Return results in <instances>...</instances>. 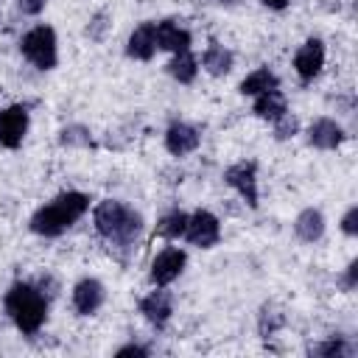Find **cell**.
Returning <instances> with one entry per match:
<instances>
[{
    "label": "cell",
    "instance_id": "1",
    "mask_svg": "<svg viewBox=\"0 0 358 358\" xmlns=\"http://www.w3.org/2000/svg\"><path fill=\"white\" fill-rule=\"evenodd\" d=\"M90 207V199L84 193H62L48 207H39L31 218V229L45 238L62 235L73 221H78Z\"/></svg>",
    "mask_w": 358,
    "mask_h": 358
},
{
    "label": "cell",
    "instance_id": "2",
    "mask_svg": "<svg viewBox=\"0 0 358 358\" xmlns=\"http://www.w3.org/2000/svg\"><path fill=\"white\" fill-rule=\"evenodd\" d=\"M6 310L11 313L14 324L22 333H36L45 322L48 313V302L42 296V291H36L28 282H14L6 294Z\"/></svg>",
    "mask_w": 358,
    "mask_h": 358
},
{
    "label": "cell",
    "instance_id": "3",
    "mask_svg": "<svg viewBox=\"0 0 358 358\" xmlns=\"http://www.w3.org/2000/svg\"><path fill=\"white\" fill-rule=\"evenodd\" d=\"M140 227H143V224H140V215L131 213V210H129L126 204H120V201L106 199V201H101V204L95 207V229H98L103 238H109V241L129 243V241L137 238Z\"/></svg>",
    "mask_w": 358,
    "mask_h": 358
},
{
    "label": "cell",
    "instance_id": "4",
    "mask_svg": "<svg viewBox=\"0 0 358 358\" xmlns=\"http://www.w3.org/2000/svg\"><path fill=\"white\" fill-rule=\"evenodd\" d=\"M22 56L28 62H34L39 70H50L56 67V34L48 25H36L34 31H28L22 36Z\"/></svg>",
    "mask_w": 358,
    "mask_h": 358
},
{
    "label": "cell",
    "instance_id": "5",
    "mask_svg": "<svg viewBox=\"0 0 358 358\" xmlns=\"http://www.w3.org/2000/svg\"><path fill=\"white\" fill-rule=\"evenodd\" d=\"M185 238L193 243V246H201V249H210L218 243L221 238V224L213 213L207 210H199L193 215H187V227H185Z\"/></svg>",
    "mask_w": 358,
    "mask_h": 358
},
{
    "label": "cell",
    "instance_id": "6",
    "mask_svg": "<svg viewBox=\"0 0 358 358\" xmlns=\"http://www.w3.org/2000/svg\"><path fill=\"white\" fill-rule=\"evenodd\" d=\"M224 182L241 193L249 207H257V165L255 162H235L224 171Z\"/></svg>",
    "mask_w": 358,
    "mask_h": 358
},
{
    "label": "cell",
    "instance_id": "7",
    "mask_svg": "<svg viewBox=\"0 0 358 358\" xmlns=\"http://www.w3.org/2000/svg\"><path fill=\"white\" fill-rule=\"evenodd\" d=\"M28 131V112L25 106H8L0 112V145L17 148Z\"/></svg>",
    "mask_w": 358,
    "mask_h": 358
},
{
    "label": "cell",
    "instance_id": "8",
    "mask_svg": "<svg viewBox=\"0 0 358 358\" xmlns=\"http://www.w3.org/2000/svg\"><path fill=\"white\" fill-rule=\"evenodd\" d=\"M185 260H187V257H185L182 249H176V246L162 249V252L154 257V263H151V280H154L157 285H168V282H173V280L182 274Z\"/></svg>",
    "mask_w": 358,
    "mask_h": 358
},
{
    "label": "cell",
    "instance_id": "9",
    "mask_svg": "<svg viewBox=\"0 0 358 358\" xmlns=\"http://www.w3.org/2000/svg\"><path fill=\"white\" fill-rule=\"evenodd\" d=\"M322 64H324V45L319 39H308L294 56V67L302 81H310L313 76H319Z\"/></svg>",
    "mask_w": 358,
    "mask_h": 358
},
{
    "label": "cell",
    "instance_id": "10",
    "mask_svg": "<svg viewBox=\"0 0 358 358\" xmlns=\"http://www.w3.org/2000/svg\"><path fill=\"white\" fill-rule=\"evenodd\" d=\"M154 36H157V48H162V50H171V53L190 50V34L185 28H179L173 20L154 22Z\"/></svg>",
    "mask_w": 358,
    "mask_h": 358
},
{
    "label": "cell",
    "instance_id": "11",
    "mask_svg": "<svg viewBox=\"0 0 358 358\" xmlns=\"http://www.w3.org/2000/svg\"><path fill=\"white\" fill-rule=\"evenodd\" d=\"M199 140H201L199 131L193 126H187V123H173L168 129V134H165V145H168V151L173 157H185V154L196 151L199 148Z\"/></svg>",
    "mask_w": 358,
    "mask_h": 358
},
{
    "label": "cell",
    "instance_id": "12",
    "mask_svg": "<svg viewBox=\"0 0 358 358\" xmlns=\"http://www.w3.org/2000/svg\"><path fill=\"white\" fill-rule=\"evenodd\" d=\"M103 302V285L98 280H81L76 288H73V305L81 316H90L101 308Z\"/></svg>",
    "mask_w": 358,
    "mask_h": 358
},
{
    "label": "cell",
    "instance_id": "13",
    "mask_svg": "<svg viewBox=\"0 0 358 358\" xmlns=\"http://www.w3.org/2000/svg\"><path fill=\"white\" fill-rule=\"evenodd\" d=\"M140 310H143V316H145L151 324H159V327H162V324L171 319V313H173L171 294H168V291H162V288L151 291V294L140 302Z\"/></svg>",
    "mask_w": 358,
    "mask_h": 358
},
{
    "label": "cell",
    "instance_id": "14",
    "mask_svg": "<svg viewBox=\"0 0 358 358\" xmlns=\"http://www.w3.org/2000/svg\"><path fill=\"white\" fill-rule=\"evenodd\" d=\"M157 50V36H154V22H143L140 28L131 31L129 36V45H126V53L131 59H140V62H148Z\"/></svg>",
    "mask_w": 358,
    "mask_h": 358
},
{
    "label": "cell",
    "instance_id": "15",
    "mask_svg": "<svg viewBox=\"0 0 358 358\" xmlns=\"http://www.w3.org/2000/svg\"><path fill=\"white\" fill-rule=\"evenodd\" d=\"M308 140H310L316 148H336V145L344 140V131H341V126H338L336 120H330V117H319V120L310 123V129H308Z\"/></svg>",
    "mask_w": 358,
    "mask_h": 358
},
{
    "label": "cell",
    "instance_id": "16",
    "mask_svg": "<svg viewBox=\"0 0 358 358\" xmlns=\"http://www.w3.org/2000/svg\"><path fill=\"white\" fill-rule=\"evenodd\" d=\"M285 112H288L285 109V98L277 90H268V92L255 98V115L263 117V120H280Z\"/></svg>",
    "mask_w": 358,
    "mask_h": 358
},
{
    "label": "cell",
    "instance_id": "17",
    "mask_svg": "<svg viewBox=\"0 0 358 358\" xmlns=\"http://www.w3.org/2000/svg\"><path fill=\"white\" fill-rule=\"evenodd\" d=\"M268 90H277V76L268 70V67H257L255 73H249L243 81H241V92L243 95H263Z\"/></svg>",
    "mask_w": 358,
    "mask_h": 358
},
{
    "label": "cell",
    "instance_id": "18",
    "mask_svg": "<svg viewBox=\"0 0 358 358\" xmlns=\"http://www.w3.org/2000/svg\"><path fill=\"white\" fill-rule=\"evenodd\" d=\"M294 229H296V235H299L305 243H313V241H319L322 232H324V218H322L319 210H305V213H299Z\"/></svg>",
    "mask_w": 358,
    "mask_h": 358
},
{
    "label": "cell",
    "instance_id": "19",
    "mask_svg": "<svg viewBox=\"0 0 358 358\" xmlns=\"http://www.w3.org/2000/svg\"><path fill=\"white\" fill-rule=\"evenodd\" d=\"M201 64H204V70H207L210 76H224V73L232 70V53H229L224 45H215V42H213V45L204 50Z\"/></svg>",
    "mask_w": 358,
    "mask_h": 358
},
{
    "label": "cell",
    "instance_id": "20",
    "mask_svg": "<svg viewBox=\"0 0 358 358\" xmlns=\"http://www.w3.org/2000/svg\"><path fill=\"white\" fill-rule=\"evenodd\" d=\"M168 70H171V76L176 78V81H182V84H190L193 78H196V59H193V53L190 50H182V53H173V62L168 64Z\"/></svg>",
    "mask_w": 358,
    "mask_h": 358
},
{
    "label": "cell",
    "instance_id": "21",
    "mask_svg": "<svg viewBox=\"0 0 358 358\" xmlns=\"http://www.w3.org/2000/svg\"><path fill=\"white\" fill-rule=\"evenodd\" d=\"M185 227H187V215L179 213V210H173V213H168L157 224V232L165 235V238H179V235H185Z\"/></svg>",
    "mask_w": 358,
    "mask_h": 358
},
{
    "label": "cell",
    "instance_id": "22",
    "mask_svg": "<svg viewBox=\"0 0 358 358\" xmlns=\"http://www.w3.org/2000/svg\"><path fill=\"white\" fill-rule=\"evenodd\" d=\"M313 352H316V355H336V358H341V355H347V352H350V347L344 344V338H330V341L319 344Z\"/></svg>",
    "mask_w": 358,
    "mask_h": 358
},
{
    "label": "cell",
    "instance_id": "23",
    "mask_svg": "<svg viewBox=\"0 0 358 358\" xmlns=\"http://www.w3.org/2000/svg\"><path fill=\"white\" fill-rule=\"evenodd\" d=\"M274 123H277V137H280V140L294 137V134H296V126H299V123H296V117H291L288 112H285L280 120H274Z\"/></svg>",
    "mask_w": 358,
    "mask_h": 358
},
{
    "label": "cell",
    "instance_id": "24",
    "mask_svg": "<svg viewBox=\"0 0 358 358\" xmlns=\"http://www.w3.org/2000/svg\"><path fill=\"white\" fill-rule=\"evenodd\" d=\"M341 229H344L347 235H355V232H358V207H350V210H347V215L341 218Z\"/></svg>",
    "mask_w": 358,
    "mask_h": 358
},
{
    "label": "cell",
    "instance_id": "25",
    "mask_svg": "<svg viewBox=\"0 0 358 358\" xmlns=\"http://www.w3.org/2000/svg\"><path fill=\"white\" fill-rule=\"evenodd\" d=\"M17 6L22 14H39L45 8V0H17Z\"/></svg>",
    "mask_w": 358,
    "mask_h": 358
},
{
    "label": "cell",
    "instance_id": "26",
    "mask_svg": "<svg viewBox=\"0 0 358 358\" xmlns=\"http://www.w3.org/2000/svg\"><path fill=\"white\" fill-rule=\"evenodd\" d=\"M117 355H120V358H123V355H140V358H143V355H148V350H145V347H137V344H129V347H120Z\"/></svg>",
    "mask_w": 358,
    "mask_h": 358
},
{
    "label": "cell",
    "instance_id": "27",
    "mask_svg": "<svg viewBox=\"0 0 358 358\" xmlns=\"http://www.w3.org/2000/svg\"><path fill=\"white\" fill-rule=\"evenodd\" d=\"M355 280H358V260H352V263L347 266V288H352Z\"/></svg>",
    "mask_w": 358,
    "mask_h": 358
},
{
    "label": "cell",
    "instance_id": "28",
    "mask_svg": "<svg viewBox=\"0 0 358 358\" xmlns=\"http://www.w3.org/2000/svg\"><path fill=\"white\" fill-rule=\"evenodd\" d=\"M263 6H268V8H274V11H280V8H285L288 6V0H260Z\"/></svg>",
    "mask_w": 358,
    "mask_h": 358
},
{
    "label": "cell",
    "instance_id": "29",
    "mask_svg": "<svg viewBox=\"0 0 358 358\" xmlns=\"http://www.w3.org/2000/svg\"><path fill=\"white\" fill-rule=\"evenodd\" d=\"M221 3H235V0H221Z\"/></svg>",
    "mask_w": 358,
    "mask_h": 358
}]
</instances>
